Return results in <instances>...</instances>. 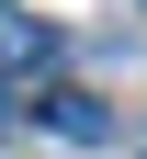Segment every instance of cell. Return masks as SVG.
Segmentation results:
<instances>
[{
    "mask_svg": "<svg viewBox=\"0 0 147 159\" xmlns=\"http://www.w3.org/2000/svg\"><path fill=\"white\" fill-rule=\"evenodd\" d=\"M0 68H11V80H23V68H57V23L11 11V23H0Z\"/></svg>",
    "mask_w": 147,
    "mask_h": 159,
    "instance_id": "6da1fadb",
    "label": "cell"
},
{
    "mask_svg": "<svg viewBox=\"0 0 147 159\" xmlns=\"http://www.w3.org/2000/svg\"><path fill=\"white\" fill-rule=\"evenodd\" d=\"M45 125L68 136V148H91V136H113V114H102L91 91H45Z\"/></svg>",
    "mask_w": 147,
    "mask_h": 159,
    "instance_id": "7a4b0ae2",
    "label": "cell"
},
{
    "mask_svg": "<svg viewBox=\"0 0 147 159\" xmlns=\"http://www.w3.org/2000/svg\"><path fill=\"white\" fill-rule=\"evenodd\" d=\"M0 125H11V91H0Z\"/></svg>",
    "mask_w": 147,
    "mask_h": 159,
    "instance_id": "3957f363",
    "label": "cell"
}]
</instances>
